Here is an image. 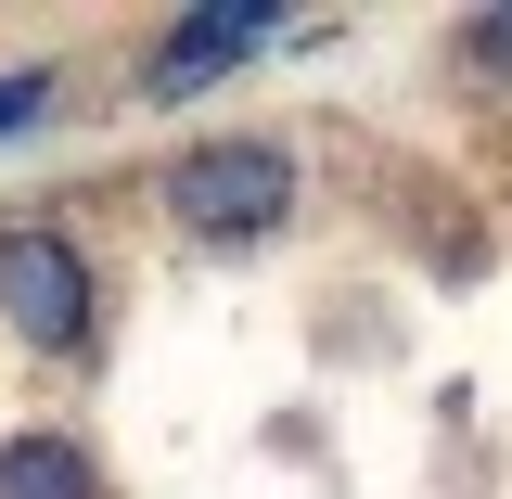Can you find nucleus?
I'll return each instance as SVG.
<instances>
[{
  "mask_svg": "<svg viewBox=\"0 0 512 499\" xmlns=\"http://www.w3.org/2000/svg\"><path fill=\"white\" fill-rule=\"evenodd\" d=\"M167 218L205 231V244H256V231L295 218V154L282 141H205V154L167 167Z\"/></svg>",
  "mask_w": 512,
  "mask_h": 499,
  "instance_id": "nucleus-1",
  "label": "nucleus"
},
{
  "mask_svg": "<svg viewBox=\"0 0 512 499\" xmlns=\"http://www.w3.org/2000/svg\"><path fill=\"white\" fill-rule=\"evenodd\" d=\"M0 320L39 346V359H77L90 320H103V282L64 231H0Z\"/></svg>",
  "mask_w": 512,
  "mask_h": 499,
  "instance_id": "nucleus-2",
  "label": "nucleus"
},
{
  "mask_svg": "<svg viewBox=\"0 0 512 499\" xmlns=\"http://www.w3.org/2000/svg\"><path fill=\"white\" fill-rule=\"evenodd\" d=\"M256 39H282V13H192V26H167V52L141 64V90L180 103V90H205V77H231Z\"/></svg>",
  "mask_w": 512,
  "mask_h": 499,
  "instance_id": "nucleus-3",
  "label": "nucleus"
},
{
  "mask_svg": "<svg viewBox=\"0 0 512 499\" xmlns=\"http://www.w3.org/2000/svg\"><path fill=\"white\" fill-rule=\"evenodd\" d=\"M0 499H103V461L77 436H0Z\"/></svg>",
  "mask_w": 512,
  "mask_h": 499,
  "instance_id": "nucleus-4",
  "label": "nucleus"
},
{
  "mask_svg": "<svg viewBox=\"0 0 512 499\" xmlns=\"http://www.w3.org/2000/svg\"><path fill=\"white\" fill-rule=\"evenodd\" d=\"M461 64H474V77H512V13H474V26H461Z\"/></svg>",
  "mask_w": 512,
  "mask_h": 499,
  "instance_id": "nucleus-5",
  "label": "nucleus"
},
{
  "mask_svg": "<svg viewBox=\"0 0 512 499\" xmlns=\"http://www.w3.org/2000/svg\"><path fill=\"white\" fill-rule=\"evenodd\" d=\"M39 103H52V77H39V64H26V77H0V128H26Z\"/></svg>",
  "mask_w": 512,
  "mask_h": 499,
  "instance_id": "nucleus-6",
  "label": "nucleus"
}]
</instances>
